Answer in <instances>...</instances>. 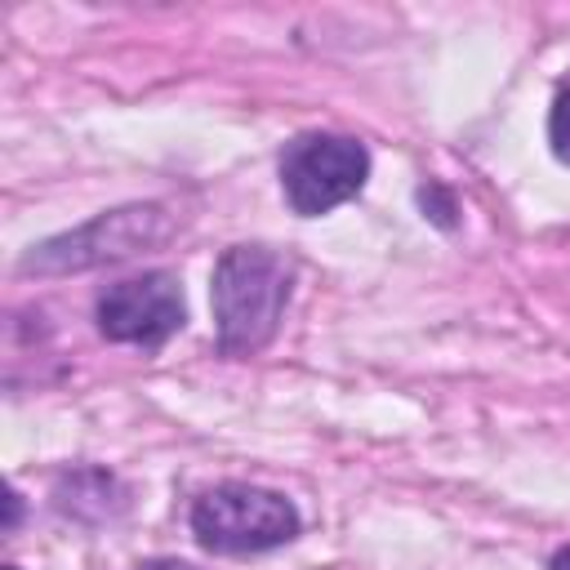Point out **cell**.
<instances>
[{
    "label": "cell",
    "instance_id": "10",
    "mask_svg": "<svg viewBox=\"0 0 570 570\" xmlns=\"http://www.w3.org/2000/svg\"><path fill=\"white\" fill-rule=\"evenodd\" d=\"M13 521H18V490H9V530H13Z\"/></svg>",
    "mask_w": 570,
    "mask_h": 570
},
{
    "label": "cell",
    "instance_id": "3",
    "mask_svg": "<svg viewBox=\"0 0 570 570\" xmlns=\"http://www.w3.org/2000/svg\"><path fill=\"white\" fill-rule=\"evenodd\" d=\"M370 178L365 142L347 134H298L281 151V187L294 214L321 218L334 205L352 200Z\"/></svg>",
    "mask_w": 570,
    "mask_h": 570
},
{
    "label": "cell",
    "instance_id": "9",
    "mask_svg": "<svg viewBox=\"0 0 570 570\" xmlns=\"http://www.w3.org/2000/svg\"><path fill=\"white\" fill-rule=\"evenodd\" d=\"M548 570H570V548H561V552L548 561Z\"/></svg>",
    "mask_w": 570,
    "mask_h": 570
},
{
    "label": "cell",
    "instance_id": "1",
    "mask_svg": "<svg viewBox=\"0 0 570 570\" xmlns=\"http://www.w3.org/2000/svg\"><path fill=\"white\" fill-rule=\"evenodd\" d=\"M294 285V263L267 245H232L214 263V330L223 356H249L272 343Z\"/></svg>",
    "mask_w": 570,
    "mask_h": 570
},
{
    "label": "cell",
    "instance_id": "11",
    "mask_svg": "<svg viewBox=\"0 0 570 570\" xmlns=\"http://www.w3.org/2000/svg\"><path fill=\"white\" fill-rule=\"evenodd\" d=\"M4 570H18V566H4Z\"/></svg>",
    "mask_w": 570,
    "mask_h": 570
},
{
    "label": "cell",
    "instance_id": "5",
    "mask_svg": "<svg viewBox=\"0 0 570 570\" xmlns=\"http://www.w3.org/2000/svg\"><path fill=\"white\" fill-rule=\"evenodd\" d=\"M94 312H98V330L111 343H138V347H160L187 321L183 285L169 272H142L134 281L107 285Z\"/></svg>",
    "mask_w": 570,
    "mask_h": 570
},
{
    "label": "cell",
    "instance_id": "6",
    "mask_svg": "<svg viewBox=\"0 0 570 570\" xmlns=\"http://www.w3.org/2000/svg\"><path fill=\"white\" fill-rule=\"evenodd\" d=\"M548 142H552V156L561 165H570V89H561L552 98V116H548Z\"/></svg>",
    "mask_w": 570,
    "mask_h": 570
},
{
    "label": "cell",
    "instance_id": "4",
    "mask_svg": "<svg viewBox=\"0 0 570 570\" xmlns=\"http://www.w3.org/2000/svg\"><path fill=\"white\" fill-rule=\"evenodd\" d=\"M165 209L160 205H125L111 214H98L94 223L53 236L45 245H31V254L22 258V272H80L94 263H116L138 254L142 245L165 236Z\"/></svg>",
    "mask_w": 570,
    "mask_h": 570
},
{
    "label": "cell",
    "instance_id": "8",
    "mask_svg": "<svg viewBox=\"0 0 570 570\" xmlns=\"http://www.w3.org/2000/svg\"><path fill=\"white\" fill-rule=\"evenodd\" d=\"M138 570H196V566H187V561H142Z\"/></svg>",
    "mask_w": 570,
    "mask_h": 570
},
{
    "label": "cell",
    "instance_id": "2",
    "mask_svg": "<svg viewBox=\"0 0 570 570\" xmlns=\"http://www.w3.org/2000/svg\"><path fill=\"white\" fill-rule=\"evenodd\" d=\"M191 534L209 552H267L298 534V508L276 490L227 481L191 503Z\"/></svg>",
    "mask_w": 570,
    "mask_h": 570
},
{
    "label": "cell",
    "instance_id": "7",
    "mask_svg": "<svg viewBox=\"0 0 570 570\" xmlns=\"http://www.w3.org/2000/svg\"><path fill=\"white\" fill-rule=\"evenodd\" d=\"M419 205L428 209V218L436 227H454V196L441 187V183H423L419 187Z\"/></svg>",
    "mask_w": 570,
    "mask_h": 570
}]
</instances>
